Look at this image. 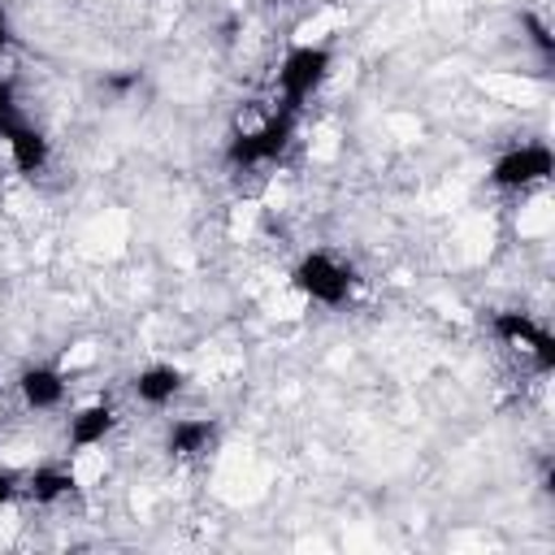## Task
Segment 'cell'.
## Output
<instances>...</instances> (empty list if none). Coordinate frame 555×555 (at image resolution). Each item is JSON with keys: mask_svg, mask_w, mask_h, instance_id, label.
Segmentation results:
<instances>
[{"mask_svg": "<svg viewBox=\"0 0 555 555\" xmlns=\"http://www.w3.org/2000/svg\"><path fill=\"white\" fill-rule=\"evenodd\" d=\"M295 139V108H278L273 117H264L256 130H243L225 143V165L230 169H256V165H269L278 160Z\"/></svg>", "mask_w": 555, "mask_h": 555, "instance_id": "cell-1", "label": "cell"}, {"mask_svg": "<svg viewBox=\"0 0 555 555\" xmlns=\"http://www.w3.org/2000/svg\"><path fill=\"white\" fill-rule=\"evenodd\" d=\"M291 286L304 299L321 304V308H343L351 299V291H356V273L343 260H334L330 251H308L291 269Z\"/></svg>", "mask_w": 555, "mask_h": 555, "instance_id": "cell-2", "label": "cell"}, {"mask_svg": "<svg viewBox=\"0 0 555 555\" xmlns=\"http://www.w3.org/2000/svg\"><path fill=\"white\" fill-rule=\"evenodd\" d=\"M330 69H334V52L325 43H295V48H286V56L278 65L282 104L299 113V104L330 78Z\"/></svg>", "mask_w": 555, "mask_h": 555, "instance_id": "cell-3", "label": "cell"}, {"mask_svg": "<svg viewBox=\"0 0 555 555\" xmlns=\"http://www.w3.org/2000/svg\"><path fill=\"white\" fill-rule=\"evenodd\" d=\"M551 173H555V156H551L546 143L507 147V152L490 165V182H494L499 191H529V186H542Z\"/></svg>", "mask_w": 555, "mask_h": 555, "instance_id": "cell-4", "label": "cell"}, {"mask_svg": "<svg viewBox=\"0 0 555 555\" xmlns=\"http://www.w3.org/2000/svg\"><path fill=\"white\" fill-rule=\"evenodd\" d=\"M65 390H69V382H65V373L52 369V364H30V369L17 373V395H22V403H26L30 412H52V408H61V403H65Z\"/></svg>", "mask_w": 555, "mask_h": 555, "instance_id": "cell-5", "label": "cell"}, {"mask_svg": "<svg viewBox=\"0 0 555 555\" xmlns=\"http://www.w3.org/2000/svg\"><path fill=\"white\" fill-rule=\"evenodd\" d=\"M4 147H9L13 169H17V173H30V178L43 173L48 160H52V143H48V134H43L39 126H30V121L9 126V130H4Z\"/></svg>", "mask_w": 555, "mask_h": 555, "instance_id": "cell-6", "label": "cell"}, {"mask_svg": "<svg viewBox=\"0 0 555 555\" xmlns=\"http://www.w3.org/2000/svg\"><path fill=\"white\" fill-rule=\"evenodd\" d=\"M130 390H134V399L147 403V408H169V403L186 390V373H182L178 364H147V369L134 373Z\"/></svg>", "mask_w": 555, "mask_h": 555, "instance_id": "cell-7", "label": "cell"}, {"mask_svg": "<svg viewBox=\"0 0 555 555\" xmlns=\"http://www.w3.org/2000/svg\"><path fill=\"white\" fill-rule=\"evenodd\" d=\"M217 447V416H178L165 434V451L178 460L208 455Z\"/></svg>", "mask_w": 555, "mask_h": 555, "instance_id": "cell-8", "label": "cell"}, {"mask_svg": "<svg viewBox=\"0 0 555 555\" xmlns=\"http://www.w3.org/2000/svg\"><path fill=\"white\" fill-rule=\"evenodd\" d=\"M117 425V412L108 403H91V408H78L69 416V447L74 451H87V447H100Z\"/></svg>", "mask_w": 555, "mask_h": 555, "instance_id": "cell-9", "label": "cell"}, {"mask_svg": "<svg viewBox=\"0 0 555 555\" xmlns=\"http://www.w3.org/2000/svg\"><path fill=\"white\" fill-rule=\"evenodd\" d=\"M74 486H78V477H74V468H61V464H43V468H35L30 477H26V494L35 499V503H61V499H69L74 494Z\"/></svg>", "mask_w": 555, "mask_h": 555, "instance_id": "cell-10", "label": "cell"}, {"mask_svg": "<svg viewBox=\"0 0 555 555\" xmlns=\"http://www.w3.org/2000/svg\"><path fill=\"white\" fill-rule=\"evenodd\" d=\"M542 330V321H533V312H520V308H499L490 312V334L499 343H520L529 347V338Z\"/></svg>", "mask_w": 555, "mask_h": 555, "instance_id": "cell-11", "label": "cell"}, {"mask_svg": "<svg viewBox=\"0 0 555 555\" xmlns=\"http://www.w3.org/2000/svg\"><path fill=\"white\" fill-rule=\"evenodd\" d=\"M520 30H525V39L542 52V61H551V52H555V39H551V26L538 17V13H520Z\"/></svg>", "mask_w": 555, "mask_h": 555, "instance_id": "cell-12", "label": "cell"}, {"mask_svg": "<svg viewBox=\"0 0 555 555\" xmlns=\"http://www.w3.org/2000/svg\"><path fill=\"white\" fill-rule=\"evenodd\" d=\"M529 351H533V364L538 373H555V334L542 325L533 338H529Z\"/></svg>", "mask_w": 555, "mask_h": 555, "instance_id": "cell-13", "label": "cell"}, {"mask_svg": "<svg viewBox=\"0 0 555 555\" xmlns=\"http://www.w3.org/2000/svg\"><path fill=\"white\" fill-rule=\"evenodd\" d=\"M17 121H22V113H17L13 82H9V78H0V139H4V130H9V126H17Z\"/></svg>", "mask_w": 555, "mask_h": 555, "instance_id": "cell-14", "label": "cell"}, {"mask_svg": "<svg viewBox=\"0 0 555 555\" xmlns=\"http://www.w3.org/2000/svg\"><path fill=\"white\" fill-rule=\"evenodd\" d=\"M143 82V69H126V74H104V87L108 91H130Z\"/></svg>", "mask_w": 555, "mask_h": 555, "instance_id": "cell-15", "label": "cell"}, {"mask_svg": "<svg viewBox=\"0 0 555 555\" xmlns=\"http://www.w3.org/2000/svg\"><path fill=\"white\" fill-rule=\"evenodd\" d=\"M17 490H22L17 477H13V473H0V507H9V503L17 499Z\"/></svg>", "mask_w": 555, "mask_h": 555, "instance_id": "cell-16", "label": "cell"}, {"mask_svg": "<svg viewBox=\"0 0 555 555\" xmlns=\"http://www.w3.org/2000/svg\"><path fill=\"white\" fill-rule=\"evenodd\" d=\"M9 39H13V35H9V17H4V9H0V52L9 48Z\"/></svg>", "mask_w": 555, "mask_h": 555, "instance_id": "cell-17", "label": "cell"}, {"mask_svg": "<svg viewBox=\"0 0 555 555\" xmlns=\"http://www.w3.org/2000/svg\"><path fill=\"white\" fill-rule=\"evenodd\" d=\"M260 4H286V0H260Z\"/></svg>", "mask_w": 555, "mask_h": 555, "instance_id": "cell-18", "label": "cell"}]
</instances>
